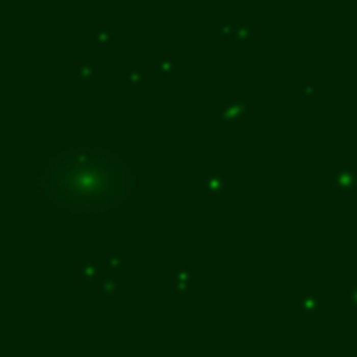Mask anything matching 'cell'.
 Returning a JSON list of instances; mask_svg holds the SVG:
<instances>
[{"instance_id":"6da1fadb","label":"cell","mask_w":357,"mask_h":357,"mask_svg":"<svg viewBox=\"0 0 357 357\" xmlns=\"http://www.w3.org/2000/svg\"><path fill=\"white\" fill-rule=\"evenodd\" d=\"M136 180L119 155L96 148L65 150L42 171V188L53 203L73 213H105L119 207Z\"/></svg>"},{"instance_id":"7a4b0ae2","label":"cell","mask_w":357,"mask_h":357,"mask_svg":"<svg viewBox=\"0 0 357 357\" xmlns=\"http://www.w3.org/2000/svg\"><path fill=\"white\" fill-rule=\"evenodd\" d=\"M249 113V107L244 100H232V103H226L224 109L219 111V123L221 125H236L240 123Z\"/></svg>"},{"instance_id":"3957f363","label":"cell","mask_w":357,"mask_h":357,"mask_svg":"<svg viewBox=\"0 0 357 357\" xmlns=\"http://www.w3.org/2000/svg\"><path fill=\"white\" fill-rule=\"evenodd\" d=\"M332 186L343 192H351L353 188H357V173L343 165L332 167Z\"/></svg>"},{"instance_id":"277c9868","label":"cell","mask_w":357,"mask_h":357,"mask_svg":"<svg viewBox=\"0 0 357 357\" xmlns=\"http://www.w3.org/2000/svg\"><path fill=\"white\" fill-rule=\"evenodd\" d=\"M295 307L301 311L305 318H314V316H318L320 311L324 309V301L318 299L316 295H303L301 299H297Z\"/></svg>"},{"instance_id":"5b68a950","label":"cell","mask_w":357,"mask_h":357,"mask_svg":"<svg viewBox=\"0 0 357 357\" xmlns=\"http://www.w3.org/2000/svg\"><path fill=\"white\" fill-rule=\"evenodd\" d=\"M203 186L211 196H224L228 190V177L221 173H207L203 180Z\"/></svg>"},{"instance_id":"8992f818","label":"cell","mask_w":357,"mask_h":357,"mask_svg":"<svg viewBox=\"0 0 357 357\" xmlns=\"http://www.w3.org/2000/svg\"><path fill=\"white\" fill-rule=\"evenodd\" d=\"M100 276V265L96 261H78V282H94Z\"/></svg>"},{"instance_id":"52a82bcc","label":"cell","mask_w":357,"mask_h":357,"mask_svg":"<svg viewBox=\"0 0 357 357\" xmlns=\"http://www.w3.org/2000/svg\"><path fill=\"white\" fill-rule=\"evenodd\" d=\"M125 267V261H123V255L121 253H115V251H109L105 253L103 257V270L109 272V274H121Z\"/></svg>"},{"instance_id":"ba28073f","label":"cell","mask_w":357,"mask_h":357,"mask_svg":"<svg viewBox=\"0 0 357 357\" xmlns=\"http://www.w3.org/2000/svg\"><path fill=\"white\" fill-rule=\"evenodd\" d=\"M177 61L171 55H161L157 61H155V71H157L161 78H171L173 73H177Z\"/></svg>"},{"instance_id":"9c48e42d","label":"cell","mask_w":357,"mask_h":357,"mask_svg":"<svg viewBox=\"0 0 357 357\" xmlns=\"http://www.w3.org/2000/svg\"><path fill=\"white\" fill-rule=\"evenodd\" d=\"M98 291H100V295L107 299V301H113L115 297H117V293L121 291V282L115 278V276H105L103 280H100V284H98Z\"/></svg>"},{"instance_id":"30bf717a","label":"cell","mask_w":357,"mask_h":357,"mask_svg":"<svg viewBox=\"0 0 357 357\" xmlns=\"http://www.w3.org/2000/svg\"><path fill=\"white\" fill-rule=\"evenodd\" d=\"M98 75V67L94 63H78L75 65V80L78 82H94Z\"/></svg>"},{"instance_id":"8fae6325","label":"cell","mask_w":357,"mask_h":357,"mask_svg":"<svg viewBox=\"0 0 357 357\" xmlns=\"http://www.w3.org/2000/svg\"><path fill=\"white\" fill-rule=\"evenodd\" d=\"M255 38H257L255 26H236V30H234L236 44H255Z\"/></svg>"},{"instance_id":"7c38bea8","label":"cell","mask_w":357,"mask_h":357,"mask_svg":"<svg viewBox=\"0 0 357 357\" xmlns=\"http://www.w3.org/2000/svg\"><path fill=\"white\" fill-rule=\"evenodd\" d=\"M171 284H173V288L180 295H186L188 291H190V270H177L175 274H173V280H171Z\"/></svg>"},{"instance_id":"4fadbf2b","label":"cell","mask_w":357,"mask_h":357,"mask_svg":"<svg viewBox=\"0 0 357 357\" xmlns=\"http://www.w3.org/2000/svg\"><path fill=\"white\" fill-rule=\"evenodd\" d=\"M94 42L96 44H113L115 42V28H96L94 30Z\"/></svg>"},{"instance_id":"5bb4252c","label":"cell","mask_w":357,"mask_h":357,"mask_svg":"<svg viewBox=\"0 0 357 357\" xmlns=\"http://www.w3.org/2000/svg\"><path fill=\"white\" fill-rule=\"evenodd\" d=\"M125 84L132 88V90H140L142 88V84H144V80H142V71L138 69H130L128 73H125Z\"/></svg>"},{"instance_id":"9a60e30c","label":"cell","mask_w":357,"mask_h":357,"mask_svg":"<svg viewBox=\"0 0 357 357\" xmlns=\"http://www.w3.org/2000/svg\"><path fill=\"white\" fill-rule=\"evenodd\" d=\"M316 90H318L316 82H305V84L301 86V92H303L305 98H314V96H316Z\"/></svg>"},{"instance_id":"2e32d148","label":"cell","mask_w":357,"mask_h":357,"mask_svg":"<svg viewBox=\"0 0 357 357\" xmlns=\"http://www.w3.org/2000/svg\"><path fill=\"white\" fill-rule=\"evenodd\" d=\"M234 30H236V26L234 23H221L219 26V36L221 38H234Z\"/></svg>"},{"instance_id":"e0dca14e","label":"cell","mask_w":357,"mask_h":357,"mask_svg":"<svg viewBox=\"0 0 357 357\" xmlns=\"http://www.w3.org/2000/svg\"><path fill=\"white\" fill-rule=\"evenodd\" d=\"M347 299H349V303H351V307L353 309H357V282L349 288V293H347Z\"/></svg>"}]
</instances>
